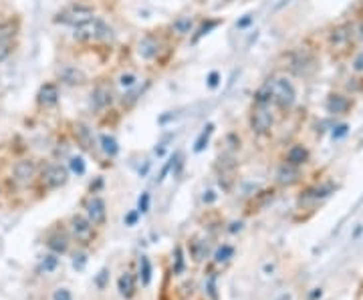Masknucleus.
<instances>
[{
	"mask_svg": "<svg viewBox=\"0 0 363 300\" xmlns=\"http://www.w3.org/2000/svg\"><path fill=\"white\" fill-rule=\"evenodd\" d=\"M73 36L77 40H83V42L85 40H109V38H113V28L105 20L93 16V18L77 24Z\"/></svg>",
	"mask_w": 363,
	"mask_h": 300,
	"instance_id": "1",
	"label": "nucleus"
},
{
	"mask_svg": "<svg viewBox=\"0 0 363 300\" xmlns=\"http://www.w3.org/2000/svg\"><path fill=\"white\" fill-rule=\"evenodd\" d=\"M71 133H73V139L77 141V145H79L81 149H85V151H93L95 139H93V131L89 129V125L77 121V123H73Z\"/></svg>",
	"mask_w": 363,
	"mask_h": 300,
	"instance_id": "12",
	"label": "nucleus"
},
{
	"mask_svg": "<svg viewBox=\"0 0 363 300\" xmlns=\"http://www.w3.org/2000/svg\"><path fill=\"white\" fill-rule=\"evenodd\" d=\"M135 220H137V214H135V212H131V214L125 218V224H127V226H133V224H135Z\"/></svg>",
	"mask_w": 363,
	"mask_h": 300,
	"instance_id": "40",
	"label": "nucleus"
},
{
	"mask_svg": "<svg viewBox=\"0 0 363 300\" xmlns=\"http://www.w3.org/2000/svg\"><path fill=\"white\" fill-rule=\"evenodd\" d=\"M139 268H141V280H143V284L147 286L149 280H151V264H149V258H147V256H141Z\"/></svg>",
	"mask_w": 363,
	"mask_h": 300,
	"instance_id": "27",
	"label": "nucleus"
},
{
	"mask_svg": "<svg viewBox=\"0 0 363 300\" xmlns=\"http://www.w3.org/2000/svg\"><path fill=\"white\" fill-rule=\"evenodd\" d=\"M57 264H59L57 254H48V256H44V260H42V270H44V272H53V270L57 268Z\"/></svg>",
	"mask_w": 363,
	"mask_h": 300,
	"instance_id": "28",
	"label": "nucleus"
},
{
	"mask_svg": "<svg viewBox=\"0 0 363 300\" xmlns=\"http://www.w3.org/2000/svg\"><path fill=\"white\" fill-rule=\"evenodd\" d=\"M59 79H61V83L71 85V87H81V85L87 83V75L83 73V69L73 67V65L61 67V69H59Z\"/></svg>",
	"mask_w": 363,
	"mask_h": 300,
	"instance_id": "14",
	"label": "nucleus"
},
{
	"mask_svg": "<svg viewBox=\"0 0 363 300\" xmlns=\"http://www.w3.org/2000/svg\"><path fill=\"white\" fill-rule=\"evenodd\" d=\"M212 131H214V125H212V123H208V125L204 127V131L200 133V137L196 139V145H194V151H196V153H200V151H204V149H206V143H208Z\"/></svg>",
	"mask_w": 363,
	"mask_h": 300,
	"instance_id": "24",
	"label": "nucleus"
},
{
	"mask_svg": "<svg viewBox=\"0 0 363 300\" xmlns=\"http://www.w3.org/2000/svg\"><path fill=\"white\" fill-rule=\"evenodd\" d=\"M36 173V165L32 159H22L14 165V179L18 183H28Z\"/></svg>",
	"mask_w": 363,
	"mask_h": 300,
	"instance_id": "17",
	"label": "nucleus"
},
{
	"mask_svg": "<svg viewBox=\"0 0 363 300\" xmlns=\"http://www.w3.org/2000/svg\"><path fill=\"white\" fill-rule=\"evenodd\" d=\"M119 83H121L123 87H131V85L135 83V77H133V75H121Z\"/></svg>",
	"mask_w": 363,
	"mask_h": 300,
	"instance_id": "36",
	"label": "nucleus"
},
{
	"mask_svg": "<svg viewBox=\"0 0 363 300\" xmlns=\"http://www.w3.org/2000/svg\"><path fill=\"white\" fill-rule=\"evenodd\" d=\"M162 53V42L160 38H155L153 34H145L139 42H137V55L145 61H153L158 59Z\"/></svg>",
	"mask_w": 363,
	"mask_h": 300,
	"instance_id": "11",
	"label": "nucleus"
},
{
	"mask_svg": "<svg viewBox=\"0 0 363 300\" xmlns=\"http://www.w3.org/2000/svg\"><path fill=\"white\" fill-rule=\"evenodd\" d=\"M85 212H87V220L93 226H103L107 220V206L99 195H91L85 204Z\"/></svg>",
	"mask_w": 363,
	"mask_h": 300,
	"instance_id": "8",
	"label": "nucleus"
},
{
	"mask_svg": "<svg viewBox=\"0 0 363 300\" xmlns=\"http://www.w3.org/2000/svg\"><path fill=\"white\" fill-rule=\"evenodd\" d=\"M71 234L75 236L77 242L89 244L95 238V226L83 216H73L71 218Z\"/></svg>",
	"mask_w": 363,
	"mask_h": 300,
	"instance_id": "9",
	"label": "nucleus"
},
{
	"mask_svg": "<svg viewBox=\"0 0 363 300\" xmlns=\"http://www.w3.org/2000/svg\"><path fill=\"white\" fill-rule=\"evenodd\" d=\"M91 97H93V103H95L97 109H107L115 101V89H113V85L109 81H99L93 87Z\"/></svg>",
	"mask_w": 363,
	"mask_h": 300,
	"instance_id": "7",
	"label": "nucleus"
},
{
	"mask_svg": "<svg viewBox=\"0 0 363 300\" xmlns=\"http://www.w3.org/2000/svg\"><path fill=\"white\" fill-rule=\"evenodd\" d=\"M236 230H242V224H240V222H238V224L234 222V224H232V228H230V232H236Z\"/></svg>",
	"mask_w": 363,
	"mask_h": 300,
	"instance_id": "41",
	"label": "nucleus"
},
{
	"mask_svg": "<svg viewBox=\"0 0 363 300\" xmlns=\"http://www.w3.org/2000/svg\"><path fill=\"white\" fill-rule=\"evenodd\" d=\"M89 18H93V6H91V4L75 2V4L69 6L67 10L59 12L55 20H57V22H63V24H73V26H77V24L89 20Z\"/></svg>",
	"mask_w": 363,
	"mask_h": 300,
	"instance_id": "5",
	"label": "nucleus"
},
{
	"mask_svg": "<svg viewBox=\"0 0 363 300\" xmlns=\"http://www.w3.org/2000/svg\"><path fill=\"white\" fill-rule=\"evenodd\" d=\"M172 28H174V32L180 34V36H188V34L194 30V16H188V14L178 16V18L174 20Z\"/></svg>",
	"mask_w": 363,
	"mask_h": 300,
	"instance_id": "22",
	"label": "nucleus"
},
{
	"mask_svg": "<svg viewBox=\"0 0 363 300\" xmlns=\"http://www.w3.org/2000/svg\"><path fill=\"white\" fill-rule=\"evenodd\" d=\"M101 149L105 151V155L115 157L117 151H119V145H117L115 137H111V135H101Z\"/></svg>",
	"mask_w": 363,
	"mask_h": 300,
	"instance_id": "23",
	"label": "nucleus"
},
{
	"mask_svg": "<svg viewBox=\"0 0 363 300\" xmlns=\"http://www.w3.org/2000/svg\"><path fill=\"white\" fill-rule=\"evenodd\" d=\"M279 300H293V298H291V294H285V296H281Z\"/></svg>",
	"mask_w": 363,
	"mask_h": 300,
	"instance_id": "42",
	"label": "nucleus"
},
{
	"mask_svg": "<svg viewBox=\"0 0 363 300\" xmlns=\"http://www.w3.org/2000/svg\"><path fill=\"white\" fill-rule=\"evenodd\" d=\"M353 69H355L357 73H363V53H359L357 59L353 61Z\"/></svg>",
	"mask_w": 363,
	"mask_h": 300,
	"instance_id": "37",
	"label": "nucleus"
},
{
	"mask_svg": "<svg viewBox=\"0 0 363 300\" xmlns=\"http://www.w3.org/2000/svg\"><path fill=\"white\" fill-rule=\"evenodd\" d=\"M117 288H119V294L123 298H131L135 294V278H133V274L131 272L121 274L119 280H117Z\"/></svg>",
	"mask_w": 363,
	"mask_h": 300,
	"instance_id": "21",
	"label": "nucleus"
},
{
	"mask_svg": "<svg viewBox=\"0 0 363 300\" xmlns=\"http://www.w3.org/2000/svg\"><path fill=\"white\" fill-rule=\"evenodd\" d=\"M46 246L53 250V254H65L67 248H69V238H67L65 234L57 232V234H53V236H48Z\"/></svg>",
	"mask_w": 363,
	"mask_h": 300,
	"instance_id": "20",
	"label": "nucleus"
},
{
	"mask_svg": "<svg viewBox=\"0 0 363 300\" xmlns=\"http://www.w3.org/2000/svg\"><path fill=\"white\" fill-rule=\"evenodd\" d=\"M267 87H269V91H271V101H273L279 109L289 111V109L295 105L297 91H295L293 83H291L287 77H275Z\"/></svg>",
	"mask_w": 363,
	"mask_h": 300,
	"instance_id": "2",
	"label": "nucleus"
},
{
	"mask_svg": "<svg viewBox=\"0 0 363 300\" xmlns=\"http://www.w3.org/2000/svg\"><path fill=\"white\" fill-rule=\"evenodd\" d=\"M36 103L44 109L55 107L59 103V87L55 83H44L40 85L38 93H36Z\"/></svg>",
	"mask_w": 363,
	"mask_h": 300,
	"instance_id": "13",
	"label": "nucleus"
},
{
	"mask_svg": "<svg viewBox=\"0 0 363 300\" xmlns=\"http://www.w3.org/2000/svg\"><path fill=\"white\" fill-rule=\"evenodd\" d=\"M273 125H275V117H273L271 105L254 103V107L250 111V129L256 135L265 137V135H269L273 131Z\"/></svg>",
	"mask_w": 363,
	"mask_h": 300,
	"instance_id": "3",
	"label": "nucleus"
},
{
	"mask_svg": "<svg viewBox=\"0 0 363 300\" xmlns=\"http://www.w3.org/2000/svg\"><path fill=\"white\" fill-rule=\"evenodd\" d=\"M351 36H353V26L351 24H341V26L331 30L329 42H331L333 48H345L351 42Z\"/></svg>",
	"mask_w": 363,
	"mask_h": 300,
	"instance_id": "16",
	"label": "nucleus"
},
{
	"mask_svg": "<svg viewBox=\"0 0 363 300\" xmlns=\"http://www.w3.org/2000/svg\"><path fill=\"white\" fill-rule=\"evenodd\" d=\"M291 71L299 77H307L315 71V57L307 48H299V51L291 53Z\"/></svg>",
	"mask_w": 363,
	"mask_h": 300,
	"instance_id": "6",
	"label": "nucleus"
},
{
	"mask_svg": "<svg viewBox=\"0 0 363 300\" xmlns=\"http://www.w3.org/2000/svg\"><path fill=\"white\" fill-rule=\"evenodd\" d=\"M216 24H218V20H210L208 24H204V26H202V28L198 30V36H204V34H208V32H210V30H212V28H214Z\"/></svg>",
	"mask_w": 363,
	"mask_h": 300,
	"instance_id": "34",
	"label": "nucleus"
},
{
	"mask_svg": "<svg viewBox=\"0 0 363 300\" xmlns=\"http://www.w3.org/2000/svg\"><path fill=\"white\" fill-rule=\"evenodd\" d=\"M69 179V171L63 167V165H57V163H50L42 169V183L48 185V187H63Z\"/></svg>",
	"mask_w": 363,
	"mask_h": 300,
	"instance_id": "10",
	"label": "nucleus"
},
{
	"mask_svg": "<svg viewBox=\"0 0 363 300\" xmlns=\"http://www.w3.org/2000/svg\"><path fill=\"white\" fill-rule=\"evenodd\" d=\"M71 169H73V173L83 175V173H85V161H83L81 157H73V159H71Z\"/></svg>",
	"mask_w": 363,
	"mask_h": 300,
	"instance_id": "29",
	"label": "nucleus"
},
{
	"mask_svg": "<svg viewBox=\"0 0 363 300\" xmlns=\"http://www.w3.org/2000/svg\"><path fill=\"white\" fill-rule=\"evenodd\" d=\"M218 79H220V75H218V73H210V77H208V85H210V87H216V85H218Z\"/></svg>",
	"mask_w": 363,
	"mask_h": 300,
	"instance_id": "38",
	"label": "nucleus"
},
{
	"mask_svg": "<svg viewBox=\"0 0 363 300\" xmlns=\"http://www.w3.org/2000/svg\"><path fill=\"white\" fill-rule=\"evenodd\" d=\"M53 298H55V300H71V292H69L67 288H59V290L55 292Z\"/></svg>",
	"mask_w": 363,
	"mask_h": 300,
	"instance_id": "33",
	"label": "nucleus"
},
{
	"mask_svg": "<svg viewBox=\"0 0 363 300\" xmlns=\"http://www.w3.org/2000/svg\"><path fill=\"white\" fill-rule=\"evenodd\" d=\"M345 133H347V125H339L337 131H333V137L337 139V137H341V135H345Z\"/></svg>",
	"mask_w": 363,
	"mask_h": 300,
	"instance_id": "39",
	"label": "nucleus"
},
{
	"mask_svg": "<svg viewBox=\"0 0 363 300\" xmlns=\"http://www.w3.org/2000/svg\"><path fill=\"white\" fill-rule=\"evenodd\" d=\"M184 268V258H182V250L176 248V272H182Z\"/></svg>",
	"mask_w": 363,
	"mask_h": 300,
	"instance_id": "35",
	"label": "nucleus"
},
{
	"mask_svg": "<svg viewBox=\"0 0 363 300\" xmlns=\"http://www.w3.org/2000/svg\"><path fill=\"white\" fill-rule=\"evenodd\" d=\"M147 210H149V193H141V197H139V212L145 214Z\"/></svg>",
	"mask_w": 363,
	"mask_h": 300,
	"instance_id": "32",
	"label": "nucleus"
},
{
	"mask_svg": "<svg viewBox=\"0 0 363 300\" xmlns=\"http://www.w3.org/2000/svg\"><path fill=\"white\" fill-rule=\"evenodd\" d=\"M208 256V244L206 242H192V258L196 262H202Z\"/></svg>",
	"mask_w": 363,
	"mask_h": 300,
	"instance_id": "25",
	"label": "nucleus"
},
{
	"mask_svg": "<svg viewBox=\"0 0 363 300\" xmlns=\"http://www.w3.org/2000/svg\"><path fill=\"white\" fill-rule=\"evenodd\" d=\"M325 107H327V111L331 115H345L351 109V101H349L345 95H341V93H333V95L327 97Z\"/></svg>",
	"mask_w": 363,
	"mask_h": 300,
	"instance_id": "15",
	"label": "nucleus"
},
{
	"mask_svg": "<svg viewBox=\"0 0 363 300\" xmlns=\"http://www.w3.org/2000/svg\"><path fill=\"white\" fill-rule=\"evenodd\" d=\"M299 177H301L299 169H297L295 165H291V163L281 165L279 171H277V181H279L281 185H293V183L299 181Z\"/></svg>",
	"mask_w": 363,
	"mask_h": 300,
	"instance_id": "18",
	"label": "nucleus"
},
{
	"mask_svg": "<svg viewBox=\"0 0 363 300\" xmlns=\"http://www.w3.org/2000/svg\"><path fill=\"white\" fill-rule=\"evenodd\" d=\"M232 256H234V248H232V246H228V244L220 246V248L216 250V252H214V260H216V262H220V264H222V262H228Z\"/></svg>",
	"mask_w": 363,
	"mask_h": 300,
	"instance_id": "26",
	"label": "nucleus"
},
{
	"mask_svg": "<svg viewBox=\"0 0 363 300\" xmlns=\"http://www.w3.org/2000/svg\"><path fill=\"white\" fill-rule=\"evenodd\" d=\"M107 276H109V270L107 268H103L101 272H99V276H97V288H105V282H107Z\"/></svg>",
	"mask_w": 363,
	"mask_h": 300,
	"instance_id": "31",
	"label": "nucleus"
},
{
	"mask_svg": "<svg viewBox=\"0 0 363 300\" xmlns=\"http://www.w3.org/2000/svg\"><path fill=\"white\" fill-rule=\"evenodd\" d=\"M214 171H216V179H218V185L222 187V191H232L234 183H236V161L230 157V155H222L218 157L216 165H214Z\"/></svg>",
	"mask_w": 363,
	"mask_h": 300,
	"instance_id": "4",
	"label": "nucleus"
},
{
	"mask_svg": "<svg viewBox=\"0 0 363 300\" xmlns=\"http://www.w3.org/2000/svg\"><path fill=\"white\" fill-rule=\"evenodd\" d=\"M8 55H10V46H8V42L0 38V63L6 61V59H8Z\"/></svg>",
	"mask_w": 363,
	"mask_h": 300,
	"instance_id": "30",
	"label": "nucleus"
},
{
	"mask_svg": "<svg viewBox=\"0 0 363 300\" xmlns=\"http://www.w3.org/2000/svg\"><path fill=\"white\" fill-rule=\"evenodd\" d=\"M309 161V149L305 145H293L287 153V163L299 167V165H305Z\"/></svg>",
	"mask_w": 363,
	"mask_h": 300,
	"instance_id": "19",
	"label": "nucleus"
}]
</instances>
